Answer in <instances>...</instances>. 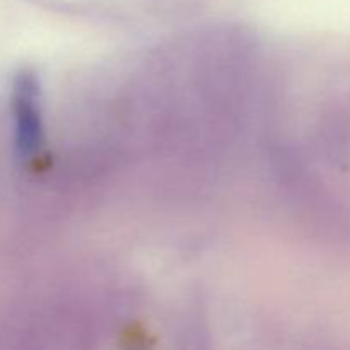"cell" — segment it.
Listing matches in <instances>:
<instances>
[{
  "label": "cell",
  "instance_id": "6da1fadb",
  "mask_svg": "<svg viewBox=\"0 0 350 350\" xmlns=\"http://www.w3.org/2000/svg\"><path fill=\"white\" fill-rule=\"evenodd\" d=\"M12 113L16 123V147L21 156H33L43 140L40 89L33 74L23 72L14 82Z\"/></svg>",
  "mask_w": 350,
  "mask_h": 350
}]
</instances>
